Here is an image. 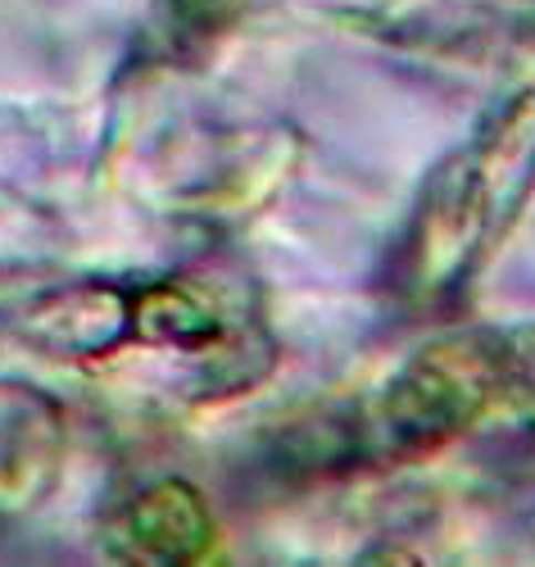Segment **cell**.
<instances>
[{
    "label": "cell",
    "mask_w": 535,
    "mask_h": 567,
    "mask_svg": "<svg viewBox=\"0 0 535 567\" xmlns=\"http://www.w3.org/2000/svg\"><path fill=\"white\" fill-rule=\"evenodd\" d=\"M535 177V114L504 110L463 155L431 177L400 255V291L418 300H445L467 287L481 259L500 246L526 186Z\"/></svg>",
    "instance_id": "6da1fadb"
},
{
    "label": "cell",
    "mask_w": 535,
    "mask_h": 567,
    "mask_svg": "<svg viewBox=\"0 0 535 567\" xmlns=\"http://www.w3.org/2000/svg\"><path fill=\"white\" fill-rule=\"evenodd\" d=\"M119 532L132 558H191L209 545V517L191 486H155L119 517Z\"/></svg>",
    "instance_id": "7a4b0ae2"
}]
</instances>
